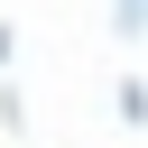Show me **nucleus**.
I'll return each instance as SVG.
<instances>
[{"label": "nucleus", "mask_w": 148, "mask_h": 148, "mask_svg": "<svg viewBox=\"0 0 148 148\" xmlns=\"http://www.w3.org/2000/svg\"><path fill=\"white\" fill-rule=\"evenodd\" d=\"M111 111H120V130H148V83L120 74V83H111Z\"/></svg>", "instance_id": "1"}, {"label": "nucleus", "mask_w": 148, "mask_h": 148, "mask_svg": "<svg viewBox=\"0 0 148 148\" xmlns=\"http://www.w3.org/2000/svg\"><path fill=\"white\" fill-rule=\"evenodd\" d=\"M111 28H120V46H139L148 37V0H111Z\"/></svg>", "instance_id": "2"}, {"label": "nucleus", "mask_w": 148, "mask_h": 148, "mask_svg": "<svg viewBox=\"0 0 148 148\" xmlns=\"http://www.w3.org/2000/svg\"><path fill=\"white\" fill-rule=\"evenodd\" d=\"M9 56H18V37H9V28H0V65H9Z\"/></svg>", "instance_id": "3"}]
</instances>
